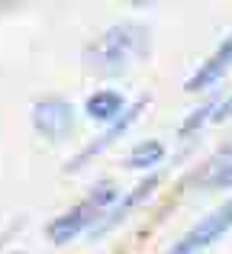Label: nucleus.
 <instances>
[{"instance_id": "4", "label": "nucleus", "mask_w": 232, "mask_h": 254, "mask_svg": "<svg viewBox=\"0 0 232 254\" xmlns=\"http://www.w3.org/2000/svg\"><path fill=\"white\" fill-rule=\"evenodd\" d=\"M32 126H36V132H42L45 138H62V135H68L71 126H75V110H71V103H65V100H58V97L39 100V103L32 106Z\"/></svg>"}, {"instance_id": "8", "label": "nucleus", "mask_w": 232, "mask_h": 254, "mask_svg": "<svg viewBox=\"0 0 232 254\" xmlns=\"http://www.w3.org/2000/svg\"><path fill=\"white\" fill-rule=\"evenodd\" d=\"M197 184L203 190H229L232 187V145H226L223 151H216L213 161L207 164V171L200 174Z\"/></svg>"}, {"instance_id": "11", "label": "nucleus", "mask_w": 232, "mask_h": 254, "mask_svg": "<svg viewBox=\"0 0 232 254\" xmlns=\"http://www.w3.org/2000/svg\"><path fill=\"white\" fill-rule=\"evenodd\" d=\"M216 106H220V100H210V103H203L200 110L194 113V116H187V119H184L181 132H184V135H187V132H194L197 126H203V123H207V119H213V116H210V113H216Z\"/></svg>"}, {"instance_id": "10", "label": "nucleus", "mask_w": 232, "mask_h": 254, "mask_svg": "<svg viewBox=\"0 0 232 254\" xmlns=\"http://www.w3.org/2000/svg\"><path fill=\"white\" fill-rule=\"evenodd\" d=\"M161 158H164V145L155 142V138H149V142H139L136 148L129 151L126 164H129V168H152V164H158Z\"/></svg>"}, {"instance_id": "1", "label": "nucleus", "mask_w": 232, "mask_h": 254, "mask_svg": "<svg viewBox=\"0 0 232 254\" xmlns=\"http://www.w3.org/2000/svg\"><path fill=\"white\" fill-rule=\"evenodd\" d=\"M149 52V29L139 23H116L84 49V68L97 77L126 74Z\"/></svg>"}, {"instance_id": "12", "label": "nucleus", "mask_w": 232, "mask_h": 254, "mask_svg": "<svg viewBox=\"0 0 232 254\" xmlns=\"http://www.w3.org/2000/svg\"><path fill=\"white\" fill-rule=\"evenodd\" d=\"M226 119H232V97H226L213 113V123H226Z\"/></svg>"}, {"instance_id": "5", "label": "nucleus", "mask_w": 232, "mask_h": 254, "mask_svg": "<svg viewBox=\"0 0 232 254\" xmlns=\"http://www.w3.org/2000/svg\"><path fill=\"white\" fill-rule=\"evenodd\" d=\"M142 110H145V100H136V103H132L129 110H123V116H119L116 123H110V126H107V132H103V135H97L94 142H90L87 148L81 151V155H75V158H71V161H68V168H65V171L71 174V171L84 168V164H87V161H90L94 155H100L103 148H110V145H113L116 138L123 135V132H126V129H129V126H132V123L139 119V113H142Z\"/></svg>"}, {"instance_id": "9", "label": "nucleus", "mask_w": 232, "mask_h": 254, "mask_svg": "<svg viewBox=\"0 0 232 254\" xmlns=\"http://www.w3.org/2000/svg\"><path fill=\"white\" fill-rule=\"evenodd\" d=\"M84 113H87L94 123H116V119L123 116V93H116V90H97V93H90Z\"/></svg>"}, {"instance_id": "6", "label": "nucleus", "mask_w": 232, "mask_h": 254, "mask_svg": "<svg viewBox=\"0 0 232 254\" xmlns=\"http://www.w3.org/2000/svg\"><path fill=\"white\" fill-rule=\"evenodd\" d=\"M229 64H232V36L207 58V62L200 64V68L194 71V77L187 81V90H190V93H200V90H207V87H213V84L229 71Z\"/></svg>"}, {"instance_id": "7", "label": "nucleus", "mask_w": 232, "mask_h": 254, "mask_svg": "<svg viewBox=\"0 0 232 254\" xmlns=\"http://www.w3.org/2000/svg\"><path fill=\"white\" fill-rule=\"evenodd\" d=\"M155 184H158V177H155V174H152V177H145L142 184H139V187H136V190H132L126 199H119V203L113 206V209L107 212V219H100V222H97L90 232H94V235H103V232H110L116 222H123V219H126V212H129L132 206H139V203H142V199L149 196L152 190H155Z\"/></svg>"}, {"instance_id": "3", "label": "nucleus", "mask_w": 232, "mask_h": 254, "mask_svg": "<svg viewBox=\"0 0 232 254\" xmlns=\"http://www.w3.org/2000/svg\"><path fill=\"white\" fill-rule=\"evenodd\" d=\"M229 229H232V199H226V203H223L220 209H213L210 216H203L181 242L171 245L168 254H200V251H207L210 245L220 242Z\"/></svg>"}, {"instance_id": "2", "label": "nucleus", "mask_w": 232, "mask_h": 254, "mask_svg": "<svg viewBox=\"0 0 232 254\" xmlns=\"http://www.w3.org/2000/svg\"><path fill=\"white\" fill-rule=\"evenodd\" d=\"M113 203H116V187L113 184H100V187H94V190H90L77 206H71L65 216L52 219L45 232H49V238L55 245H65V242H71L77 232L94 229V225L103 219L107 206H113Z\"/></svg>"}, {"instance_id": "13", "label": "nucleus", "mask_w": 232, "mask_h": 254, "mask_svg": "<svg viewBox=\"0 0 232 254\" xmlns=\"http://www.w3.org/2000/svg\"><path fill=\"white\" fill-rule=\"evenodd\" d=\"M10 254H23V251H10Z\"/></svg>"}]
</instances>
